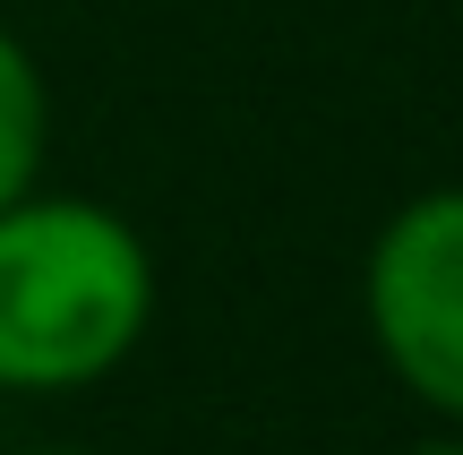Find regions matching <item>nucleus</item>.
Segmentation results:
<instances>
[{"label":"nucleus","instance_id":"obj_1","mask_svg":"<svg viewBox=\"0 0 463 455\" xmlns=\"http://www.w3.org/2000/svg\"><path fill=\"white\" fill-rule=\"evenodd\" d=\"M155 250L103 198L26 189L0 206V387L78 395L146 344Z\"/></svg>","mask_w":463,"mask_h":455},{"label":"nucleus","instance_id":"obj_2","mask_svg":"<svg viewBox=\"0 0 463 455\" xmlns=\"http://www.w3.org/2000/svg\"><path fill=\"white\" fill-rule=\"evenodd\" d=\"M361 318L386 370L430 412L463 422V181L420 189L378 223L361 267Z\"/></svg>","mask_w":463,"mask_h":455},{"label":"nucleus","instance_id":"obj_3","mask_svg":"<svg viewBox=\"0 0 463 455\" xmlns=\"http://www.w3.org/2000/svg\"><path fill=\"white\" fill-rule=\"evenodd\" d=\"M43 147H52V86L34 52L0 26V206H17L43 181Z\"/></svg>","mask_w":463,"mask_h":455},{"label":"nucleus","instance_id":"obj_4","mask_svg":"<svg viewBox=\"0 0 463 455\" xmlns=\"http://www.w3.org/2000/svg\"><path fill=\"white\" fill-rule=\"evenodd\" d=\"M412 455H463V439H430V447H412Z\"/></svg>","mask_w":463,"mask_h":455},{"label":"nucleus","instance_id":"obj_5","mask_svg":"<svg viewBox=\"0 0 463 455\" xmlns=\"http://www.w3.org/2000/svg\"><path fill=\"white\" fill-rule=\"evenodd\" d=\"M34 455H78V447H34Z\"/></svg>","mask_w":463,"mask_h":455}]
</instances>
